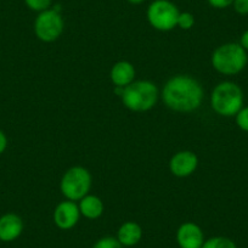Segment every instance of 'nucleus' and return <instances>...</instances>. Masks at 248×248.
Returning a JSON list of instances; mask_svg holds the SVG:
<instances>
[{
	"instance_id": "nucleus-10",
	"label": "nucleus",
	"mask_w": 248,
	"mask_h": 248,
	"mask_svg": "<svg viewBox=\"0 0 248 248\" xmlns=\"http://www.w3.org/2000/svg\"><path fill=\"white\" fill-rule=\"evenodd\" d=\"M199 166V158L191 151H179L169 161V169L173 175L186 178L191 175Z\"/></svg>"
},
{
	"instance_id": "nucleus-15",
	"label": "nucleus",
	"mask_w": 248,
	"mask_h": 248,
	"mask_svg": "<svg viewBox=\"0 0 248 248\" xmlns=\"http://www.w3.org/2000/svg\"><path fill=\"white\" fill-rule=\"evenodd\" d=\"M202 248H237L235 242L230 238L223 237V236H216L209 240L204 241Z\"/></svg>"
},
{
	"instance_id": "nucleus-19",
	"label": "nucleus",
	"mask_w": 248,
	"mask_h": 248,
	"mask_svg": "<svg viewBox=\"0 0 248 248\" xmlns=\"http://www.w3.org/2000/svg\"><path fill=\"white\" fill-rule=\"evenodd\" d=\"M236 124L245 132H248V107H242L236 114Z\"/></svg>"
},
{
	"instance_id": "nucleus-4",
	"label": "nucleus",
	"mask_w": 248,
	"mask_h": 248,
	"mask_svg": "<svg viewBox=\"0 0 248 248\" xmlns=\"http://www.w3.org/2000/svg\"><path fill=\"white\" fill-rule=\"evenodd\" d=\"M211 105L214 112L223 117H232L243 107V93L232 82L219 83L211 95Z\"/></svg>"
},
{
	"instance_id": "nucleus-16",
	"label": "nucleus",
	"mask_w": 248,
	"mask_h": 248,
	"mask_svg": "<svg viewBox=\"0 0 248 248\" xmlns=\"http://www.w3.org/2000/svg\"><path fill=\"white\" fill-rule=\"evenodd\" d=\"M93 248H123V246L119 243L117 238L112 237V236H105V237L96 241Z\"/></svg>"
},
{
	"instance_id": "nucleus-20",
	"label": "nucleus",
	"mask_w": 248,
	"mask_h": 248,
	"mask_svg": "<svg viewBox=\"0 0 248 248\" xmlns=\"http://www.w3.org/2000/svg\"><path fill=\"white\" fill-rule=\"evenodd\" d=\"M232 6L240 15H248V0H233Z\"/></svg>"
},
{
	"instance_id": "nucleus-23",
	"label": "nucleus",
	"mask_w": 248,
	"mask_h": 248,
	"mask_svg": "<svg viewBox=\"0 0 248 248\" xmlns=\"http://www.w3.org/2000/svg\"><path fill=\"white\" fill-rule=\"evenodd\" d=\"M241 46H242L246 51H248V30L246 31L242 34V37H241Z\"/></svg>"
},
{
	"instance_id": "nucleus-1",
	"label": "nucleus",
	"mask_w": 248,
	"mask_h": 248,
	"mask_svg": "<svg viewBox=\"0 0 248 248\" xmlns=\"http://www.w3.org/2000/svg\"><path fill=\"white\" fill-rule=\"evenodd\" d=\"M162 99L166 106L173 111L192 112L201 106L203 89L195 78L178 75L166 83Z\"/></svg>"
},
{
	"instance_id": "nucleus-5",
	"label": "nucleus",
	"mask_w": 248,
	"mask_h": 248,
	"mask_svg": "<svg viewBox=\"0 0 248 248\" xmlns=\"http://www.w3.org/2000/svg\"><path fill=\"white\" fill-rule=\"evenodd\" d=\"M92 187V174L84 167L76 166L68 169L61 179L60 190L70 201H80Z\"/></svg>"
},
{
	"instance_id": "nucleus-24",
	"label": "nucleus",
	"mask_w": 248,
	"mask_h": 248,
	"mask_svg": "<svg viewBox=\"0 0 248 248\" xmlns=\"http://www.w3.org/2000/svg\"><path fill=\"white\" fill-rule=\"evenodd\" d=\"M130 4H141L142 1H145V0H128Z\"/></svg>"
},
{
	"instance_id": "nucleus-3",
	"label": "nucleus",
	"mask_w": 248,
	"mask_h": 248,
	"mask_svg": "<svg viewBox=\"0 0 248 248\" xmlns=\"http://www.w3.org/2000/svg\"><path fill=\"white\" fill-rule=\"evenodd\" d=\"M122 102L133 112L151 109L158 100V89L150 80H138L124 88Z\"/></svg>"
},
{
	"instance_id": "nucleus-21",
	"label": "nucleus",
	"mask_w": 248,
	"mask_h": 248,
	"mask_svg": "<svg viewBox=\"0 0 248 248\" xmlns=\"http://www.w3.org/2000/svg\"><path fill=\"white\" fill-rule=\"evenodd\" d=\"M211 6L216 9H226L232 5L233 0H207Z\"/></svg>"
},
{
	"instance_id": "nucleus-9",
	"label": "nucleus",
	"mask_w": 248,
	"mask_h": 248,
	"mask_svg": "<svg viewBox=\"0 0 248 248\" xmlns=\"http://www.w3.org/2000/svg\"><path fill=\"white\" fill-rule=\"evenodd\" d=\"M176 241L180 248H202L204 243L203 231L197 224L187 221L179 226Z\"/></svg>"
},
{
	"instance_id": "nucleus-12",
	"label": "nucleus",
	"mask_w": 248,
	"mask_h": 248,
	"mask_svg": "<svg viewBox=\"0 0 248 248\" xmlns=\"http://www.w3.org/2000/svg\"><path fill=\"white\" fill-rule=\"evenodd\" d=\"M109 78L114 87H128L134 82L135 68L128 61H119L114 63L109 72Z\"/></svg>"
},
{
	"instance_id": "nucleus-11",
	"label": "nucleus",
	"mask_w": 248,
	"mask_h": 248,
	"mask_svg": "<svg viewBox=\"0 0 248 248\" xmlns=\"http://www.w3.org/2000/svg\"><path fill=\"white\" fill-rule=\"evenodd\" d=\"M23 231V221L15 213H6L0 217V241L11 242L21 236Z\"/></svg>"
},
{
	"instance_id": "nucleus-14",
	"label": "nucleus",
	"mask_w": 248,
	"mask_h": 248,
	"mask_svg": "<svg viewBox=\"0 0 248 248\" xmlns=\"http://www.w3.org/2000/svg\"><path fill=\"white\" fill-rule=\"evenodd\" d=\"M79 212L88 219H97L104 213V202L95 195H87L79 201Z\"/></svg>"
},
{
	"instance_id": "nucleus-13",
	"label": "nucleus",
	"mask_w": 248,
	"mask_h": 248,
	"mask_svg": "<svg viewBox=\"0 0 248 248\" xmlns=\"http://www.w3.org/2000/svg\"><path fill=\"white\" fill-rule=\"evenodd\" d=\"M142 238V229L135 221H127L122 224L117 232V240L123 247H132L138 245Z\"/></svg>"
},
{
	"instance_id": "nucleus-17",
	"label": "nucleus",
	"mask_w": 248,
	"mask_h": 248,
	"mask_svg": "<svg viewBox=\"0 0 248 248\" xmlns=\"http://www.w3.org/2000/svg\"><path fill=\"white\" fill-rule=\"evenodd\" d=\"M26 5L33 11L37 13H43V11L47 10L51 5V0H25Z\"/></svg>"
},
{
	"instance_id": "nucleus-22",
	"label": "nucleus",
	"mask_w": 248,
	"mask_h": 248,
	"mask_svg": "<svg viewBox=\"0 0 248 248\" xmlns=\"http://www.w3.org/2000/svg\"><path fill=\"white\" fill-rule=\"evenodd\" d=\"M6 147H8V138L4 134V132L0 130V155L5 151Z\"/></svg>"
},
{
	"instance_id": "nucleus-6",
	"label": "nucleus",
	"mask_w": 248,
	"mask_h": 248,
	"mask_svg": "<svg viewBox=\"0 0 248 248\" xmlns=\"http://www.w3.org/2000/svg\"><path fill=\"white\" fill-rule=\"evenodd\" d=\"M180 11L169 0H155L147 9L149 23L157 31L168 32L178 26Z\"/></svg>"
},
{
	"instance_id": "nucleus-2",
	"label": "nucleus",
	"mask_w": 248,
	"mask_h": 248,
	"mask_svg": "<svg viewBox=\"0 0 248 248\" xmlns=\"http://www.w3.org/2000/svg\"><path fill=\"white\" fill-rule=\"evenodd\" d=\"M248 56L246 50L237 43H228L217 47L212 55V65L217 72L225 76L240 73L246 67Z\"/></svg>"
},
{
	"instance_id": "nucleus-18",
	"label": "nucleus",
	"mask_w": 248,
	"mask_h": 248,
	"mask_svg": "<svg viewBox=\"0 0 248 248\" xmlns=\"http://www.w3.org/2000/svg\"><path fill=\"white\" fill-rule=\"evenodd\" d=\"M195 25V17L192 16V14L190 13H180L178 18V26L181 30H190V28L194 27Z\"/></svg>"
},
{
	"instance_id": "nucleus-7",
	"label": "nucleus",
	"mask_w": 248,
	"mask_h": 248,
	"mask_svg": "<svg viewBox=\"0 0 248 248\" xmlns=\"http://www.w3.org/2000/svg\"><path fill=\"white\" fill-rule=\"evenodd\" d=\"M65 22L61 13H57L54 9L39 13L34 21V33L38 39L45 43H51L59 39L63 32Z\"/></svg>"
},
{
	"instance_id": "nucleus-8",
	"label": "nucleus",
	"mask_w": 248,
	"mask_h": 248,
	"mask_svg": "<svg viewBox=\"0 0 248 248\" xmlns=\"http://www.w3.org/2000/svg\"><path fill=\"white\" fill-rule=\"evenodd\" d=\"M79 207L76 202L63 201L56 206L54 211V223L61 230H70L77 225L79 220Z\"/></svg>"
}]
</instances>
